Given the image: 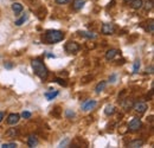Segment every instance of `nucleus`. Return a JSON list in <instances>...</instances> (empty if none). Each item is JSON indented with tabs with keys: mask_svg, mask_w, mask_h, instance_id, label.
Returning <instances> with one entry per match:
<instances>
[{
	"mask_svg": "<svg viewBox=\"0 0 154 148\" xmlns=\"http://www.w3.org/2000/svg\"><path fill=\"white\" fill-rule=\"evenodd\" d=\"M84 4H85L84 0H74V2H72V8H74L75 11H79V10L83 8Z\"/></svg>",
	"mask_w": 154,
	"mask_h": 148,
	"instance_id": "nucleus-10",
	"label": "nucleus"
},
{
	"mask_svg": "<svg viewBox=\"0 0 154 148\" xmlns=\"http://www.w3.org/2000/svg\"><path fill=\"white\" fill-rule=\"evenodd\" d=\"M63 38H64V33L62 31L49 30V31H46V33L44 36V42L46 44H56L58 42L63 40Z\"/></svg>",
	"mask_w": 154,
	"mask_h": 148,
	"instance_id": "nucleus-2",
	"label": "nucleus"
},
{
	"mask_svg": "<svg viewBox=\"0 0 154 148\" xmlns=\"http://www.w3.org/2000/svg\"><path fill=\"white\" fill-rule=\"evenodd\" d=\"M117 50L115 49H110V50H108L107 52H106V59H108V60H112V59H114L115 58V56L117 55Z\"/></svg>",
	"mask_w": 154,
	"mask_h": 148,
	"instance_id": "nucleus-12",
	"label": "nucleus"
},
{
	"mask_svg": "<svg viewBox=\"0 0 154 148\" xmlns=\"http://www.w3.org/2000/svg\"><path fill=\"white\" fill-rule=\"evenodd\" d=\"M57 4L59 5H64V4H68V2H70V0H55Z\"/></svg>",
	"mask_w": 154,
	"mask_h": 148,
	"instance_id": "nucleus-29",
	"label": "nucleus"
},
{
	"mask_svg": "<svg viewBox=\"0 0 154 148\" xmlns=\"http://www.w3.org/2000/svg\"><path fill=\"white\" fill-rule=\"evenodd\" d=\"M133 104H134V102H133L132 100H129V98H127V100H125V101L122 102V107H123V109H126V110L132 109V108H133Z\"/></svg>",
	"mask_w": 154,
	"mask_h": 148,
	"instance_id": "nucleus-14",
	"label": "nucleus"
},
{
	"mask_svg": "<svg viewBox=\"0 0 154 148\" xmlns=\"http://www.w3.org/2000/svg\"><path fill=\"white\" fill-rule=\"evenodd\" d=\"M147 31H148L149 33H153V32H154V24H153V21H149V25L147 26Z\"/></svg>",
	"mask_w": 154,
	"mask_h": 148,
	"instance_id": "nucleus-25",
	"label": "nucleus"
},
{
	"mask_svg": "<svg viewBox=\"0 0 154 148\" xmlns=\"http://www.w3.org/2000/svg\"><path fill=\"white\" fill-rule=\"evenodd\" d=\"M133 109L136 113H139V114H143L145 111L148 109V106L145 102H136V103L133 104Z\"/></svg>",
	"mask_w": 154,
	"mask_h": 148,
	"instance_id": "nucleus-6",
	"label": "nucleus"
},
{
	"mask_svg": "<svg viewBox=\"0 0 154 148\" xmlns=\"http://www.w3.org/2000/svg\"><path fill=\"white\" fill-rule=\"evenodd\" d=\"M32 68H33V71L35 74L38 76L40 79H46L48 76H49V71L46 69V66L44 65V63L40 60V59H33L32 60Z\"/></svg>",
	"mask_w": 154,
	"mask_h": 148,
	"instance_id": "nucleus-1",
	"label": "nucleus"
},
{
	"mask_svg": "<svg viewBox=\"0 0 154 148\" xmlns=\"http://www.w3.org/2000/svg\"><path fill=\"white\" fill-rule=\"evenodd\" d=\"M74 116H75V113H74V111L66 110V117H68V119H72Z\"/></svg>",
	"mask_w": 154,
	"mask_h": 148,
	"instance_id": "nucleus-28",
	"label": "nucleus"
},
{
	"mask_svg": "<svg viewBox=\"0 0 154 148\" xmlns=\"http://www.w3.org/2000/svg\"><path fill=\"white\" fill-rule=\"evenodd\" d=\"M26 19H27V14H24V16H23L20 19L16 20V23H14V24H16V26H21V25H23V24L26 21Z\"/></svg>",
	"mask_w": 154,
	"mask_h": 148,
	"instance_id": "nucleus-21",
	"label": "nucleus"
},
{
	"mask_svg": "<svg viewBox=\"0 0 154 148\" xmlns=\"http://www.w3.org/2000/svg\"><path fill=\"white\" fill-rule=\"evenodd\" d=\"M101 31H102L103 35H113V33L116 31V27L114 24H112V23H110V24L107 23V24H103V25H102Z\"/></svg>",
	"mask_w": 154,
	"mask_h": 148,
	"instance_id": "nucleus-4",
	"label": "nucleus"
},
{
	"mask_svg": "<svg viewBox=\"0 0 154 148\" xmlns=\"http://www.w3.org/2000/svg\"><path fill=\"white\" fill-rule=\"evenodd\" d=\"M55 82L58 83L59 85H63V87H66V82L64 81V79H62V78H55Z\"/></svg>",
	"mask_w": 154,
	"mask_h": 148,
	"instance_id": "nucleus-24",
	"label": "nucleus"
},
{
	"mask_svg": "<svg viewBox=\"0 0 154 148\" xmlns=\"http://www.w3.org/2000/svg\"><path fill=\"white\" fill-rule=\"evenodd\" d=\"M114 113H115V107H114L113 104H108V106H106V108H104V114H106V115L110 116V115H113Z\"/></svg>",
	"mask_w": 154,
	"mask_h": 148,
	"instance_id": "nucleus-17",
	"label": "nucleus"
},
{
	"mask_svg": "<svg viewBox=\"0 0 154 148\" xmlns=\"http://www.w3.org/2000/svg\"><path fill=\"white\" fill-rule=\"evenodd\" d=\"M142 145H143V141L142 140H134V141H132V142L128 143V147L137 148V147H141Z\"/></svg>",
	"mask_w": 154,
	"mask_h": 148,
	"instance_id": "nucleus-18",
	"label": "nucleus"
},
{
	"mask_svg": "<svg viewBox=\"0 0 154 148\" xmlns=\"http://www.w3.org/2000/svg\"><path fill=\"white\" fill-rule=\"evenodd\" d=\"M106 87H107V82L106 81H101L98 84L96 85V88H95V91H96L97 94L102 93L104 89H106Z\"/></svg>",
	"mask_w": 154,
	"mask_h": 148,
	"instance_id": "nucleus-15",
	"label": "nucleus"
},
{
	"mask_svg": "<svg viewBox=\"0 0 154 148\" xmlns=\"http://www.w3.org/2000/svg\"><path fill=\"white\" fill-rule=\"evenodd\" d=\"M6 135L10 136V137H16L18 135V130L16 129V128H11L8 131H6Z\"/></svg>",
	"mask_w": 154,
	"mask_h": 148,
	"instance_id": "nucleus-20",
	"label": "nucleus"
},
{
	"mask_svg": "<svg viewBox=\"0 0 154 148\" xmlns=\"http://www.w3.org/2000/svg\"><path fill=\"white\" fill-rule=\"evenodd\" d=\"M79 49H81V46L77 44L76 42H68L66 44H65V51L66 52H69V54H75L77 51H79Z\"/></svg>",
	"mask_w": 154,
	"mask_h": 148,
	"instance_id": "nucleus-3",
	"label": "nucleus"
},
{
	"mask_svg": "<svg viewBox=\"0 0 154 148\" xmlns=\"http://www.w3.org/2000/svg\"><path fill=\"white\" fill-rule=\"evenodd\" d=\"M17 147V143L14 142H8V143H4L2 145V148H16Z\"/></svg>",
	"mask_w": 154,
	"mask_h": 148,
	"instance_id": "nucleus-23",
	"label": "nucleus"
},
{
	"mask_svg": "<svg viewBox=\"0 0 154 148\" xmlns=\"http://www.w3.org/2000/svg\"><path fill=\"white\" fill-rule=\"evenodd\" d=\"M27 145H29V147H36L37 145H38V139H37V136L36 135H30L29 136V139H27Z\"/></svg>",
	"mask_w": 154,
	"mask_h": 148,
	"instance_id": "nucleus-9",
	"label": "nucleus"
},
{
	"mask_svg": "<svg viewBox=\"0 0 154 148\" xmlns=\"http://www.w3.org/2000/svg\"><path fill=\"white\" fill-rule=\"evenodd\" d=\"M123 1H125V2H127V4H129V2L132 1V0H123Z\"/></svg>",
	"mask_w": 154,
	"mask_h": 148,
	"instance_id": "nucleus-34",
	"label": "nucleus"
},
{
	"mask_svg": "<svg viewBox=\"0 0 154 148\" xmlns=\"http://www.w3.org/2000/svg\"><path fill=\"white\" fill-rule=\"evenodd\" d=\"M48 57H49V58H55L56 56H55V55H51V54H48Z\"/></svg>",
	"mask_w": 154,
	"mask_h": 148,
	"instance_id": "nucleus-33",
	"label": "nucleus"
},
{
	"mask_svg": "<svg viewBox=\"0 0 154 148\" xmlns=\"http://www.w3.org/2000/svg\"><path fill=\"white\" fill-rule=\"evenodd\" d=\"M5 68L11 69V68H12V64H11V63H5Z\"/></svg>",
	"mask_w": 154,
	"mask_h": 148,
	"instance_id": "nucleus-31",
	"label": "nucleus"
},
{
	"mask_svg": "<svg viewBox=\"0 0 154 148\" xmlns=\"http://www.w3.org/2000/svg\"><path fill=\"white\" fill-rule=\"evenodd\" d=\"M152 7H153V1L149 0V1L146 4V10H147V11H148V10H152Z\"/></svg>",
	"mask_w": 154,
	"mask_h": 148,
	"instance_id": "nucleus-27",
	"label": "nucleus"
},
{
	"mask_svg": "<svg viewBox=\"0 0 154 148\" xmlns=\"http://www.w3.org/2000/svg\"><path fill=\"white\" fill-rule=\"evenodd\" d=\"M19 120H20V115L19 114H17V113L10 114V115L7 116V123H8L10 126H14V125H17V123L19 122Z\"/></svg>",
	"mask_w": 154,
	"mask_h": 148,
	"instance_id": "nucleus-7",
	"label": "nucleus"
},
{
	"mask_svg": "<svg viewBox=\"0 0 154 148\" xmlns=\"http://www.w3.org/2000/svg\"><path fill=\"white\" fill-rule=\"evenodd\" d=\"M115 78H116L115 75H112V76H110V78H109V81H110V82H115Z\"/></svg>",
	"mask_w": 154,
	"mask_h": 148,
	"instance_id": "nucleus-30",
	"label": "nucleus"
},
{
	"mask_svg": "<svg viewBox=\"0 0 154 148\" xmlns=\"http://www.w3.org/2000/svg\"><path fill=\"white\" fill-rule=\"evenodd\" d=\"M131 6L134 10H140V8L143 7V1L142 0H132L131 1Z\"/></svg>",
	"mask_w": 154,
	"mask_h": 148,
	"instance_id": "nucleus-11",
	"label": "nucleus"
},
{
	"mask_svg": "<svg viewBox=\"0 0 154 148\" xmlns=\"http://www.w3.org/2000/svg\"><path fill=\"white\" fill-rule=\"evenodd\" d=\"M23 10H24V7H23L21 4H19V2H13V4H12V11H13L16 14L23 12Z\"/></svg>",
	"mask_w": 154,
	"mask_h": 148,
	"instance_id": "nucleus-13",
	"label": "nucleus"
},
{
	"mask_svg": "<svg viewBox=\"0 0 154 148\" xmlns=\"http://www.w3.org/2000/svg\"><path fill=\"white\" fill-rule=\"evenodd\" d=\"M57 95H58L57 90H55V91H54V89H50V91L45 93V97L48 98V101H51V100H54V98H55Z\"/></svg>",
	"mask_w": 154,
	"mask_h": 148,
	"instance_id": "nucleus-16",
	"label": "nucleus"
},
{
	"mask_svg": "<svg viewBox=\"0 0 154 148\" xmlns=\"http://www.w3.org/2000/svg\"><path fill=\"white\" fill-rule=\"evenodd\" d=\"M31 115H32V114H31L30 111H23V113H21V117H23V119H30Z\"/></svg>",
	"mask_w": 154,
	"mask_h": 148,
	"instance_id": "nucleus-26",
	"label": "nucleus"
},
{
	"mask_svg": "<svg viewBox=\"0 0 154 148\" xmlns=\"http://www.w3.org/2000/svg\"><path fill=\"white\" fill-rule=\"evenodd\" d=\"M141 126H142V123H141V120L140 119H133L131 122H129V130L131 131H139V130L141 129Z\"/></svg>",
	"mask_w": 154,
	"mask_h": 148,
	"instance_id": "nucleus-5",
	"label": "nucleus"
},
{
	"mask_svg": "<svg viewBox=\"0 0 154 148\" xmlns=\"http://www.w3.org/2000/svg\"><path fill=\"white\" fill-rule=\"evenodd\" d=\"M4 116H5V114H4L2 111H0V123H1V121L4 120Z\"/></svg>",
	"mask_w": 154,
	"mask_h": 148,
	"instance_id": "nucleus-32",
	"label": "nucleus"
},
{
	"mask_svg": "<svg viewBox=\"0 0 154 148\" xmlns=\"http://www.w3.org/2000/svg\"><path fill=\"white\" fill-rule=\"evenodd\" d=\"M81 37H84V38H88V39H94L96 38V36L94 33H90V32H87V31H79L78 32Z\"/></svg>",
	"mask_w": 154,
	"mask_h": 148,
	"instance_id": "nucleus-19",
	"label": "nucleus"
},
{
	"mask_svg": "<svg viewBox=\"0 0 154 148\" xmlns=\"http://www.w3.org/2000/svg\"><path fill=\"white\" fill-rule=\"evenodd\" d=\"M139 69H140V60L137 59V60H135L134 62V66H133V70H134V72H139Z\"/></svg>",
	"mask_w": 154,
	"mask_h": 148,
	"instance_id": "nucleus-22",
	"label": "nucleus"
},
{
	"mask_svg": "<svg viewBox=\"0 0 154 148\" xmlns=\"http://www.w3.org/2000/svg\"><path fill=\"white\" fill-rule=\"evenodd\" d=\"M96 104H97L96 101H94V100H88V101H85V102L82 104V110H84V111L91 110V109H94V108L96 107Z\"/></svg>",
	"mask_w": 154,
	"mask_h": 148,
	"instance_id": "nucleus-8",
	"label": "nucleus"
}]
</instances>
